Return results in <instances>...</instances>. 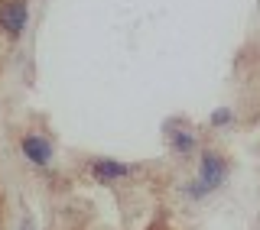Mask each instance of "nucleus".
Returning <instances> with one entry per match:
<instances>
[{
    "label": "nucleus",
    "mask_w": 260,
    "mask_h": 230,
    "mask_svg": "<svg viewBox=\"0 0 260 230\" xmlns=\"http://www.w3.org/2000/svg\"><path fill=\"white\" fill-rule=\"evenodd\" d=\"M228 182V162L221 152L215 149H202L199 152V172L192 175V182H185L182 195L189 201H202L208 198V195H215L218 188H224Z\"/></svg>",
    "instance_id": "f257e3e1"
},
{
    "label": "nucleus",
    "mask_w": 260,
    "mask_h": 230,
    "mask_svg": "<svg viewBox=\"0 0 260 230\" xmlns=\"http://www.w3.org/2000/svg\"><path fill=\"white\" fill-rule=\"evenodd\" d=\"M20 156L32 169H49L55 162V143L46 133H23L20 136Z\"/></svg>",
    "instance_id": "f03ea898"
},
{
    "label": "nucleus",
    "mask_w": 260,
    "mask_h": 230,
    "mask_svg": "<svg viewBox=\"0 0 260 230\" xmlns=\"http://www.w3.org/2000/svg\"><path fill=\"white\" fill-rule=\"evenodd\" d=\"M162 133H166L169 149H173L179 159H189V156L199 152V136H195V130H189L185 123L166 120V123H162Z\"/></svg>",
    "instance_id": "7ed1b4c3"
},
{
    "label": "nucleus",
    "mask_w": 260,
    "mask_h": 230,
    "mask_svg": "<svg viewBox=\"0 0 260 230\" xmlns=\"http://www.w3.org/2000/svg\"><path fill=\"white\" fill-rule=\"evenodd\" d=\"M88 175L94 178V182H124V178L137 175V169L130 166V162H120V159H108V156H98V159L88 162Z\"/></svg>",
    "instance_id": "20e7f679"
},
{
    "label": "nucleus",
    "mask_w": 260,
    "mask_h": 230,
    "mask_svg": "<svg viewBox=\"0 0 260 230\" xmlns=\"http://www.w3.org/2000/svg\"><path fill=\"white\" fill-rule=\"evenodd\" d=\"M29 26V10H26V0H7L0 7V29L7 32L10 39H20Z\"/></svg>",
    "instance_id": "39448f33"
},
{
    "label": "nucleus",
    "mask_w": 260,
    "mask_h": 230,
    "mask_svg": "<svg viewBox=\"0 0 260 230\" xmlns=\"http://www.w3.org/2000/svg\"><path fill=\"white\" fill-rule=\"evenodd\" d=\"M234 123V110L231 107H215L208 113V127H215V130H224V127H231Z\"/></svg>",
    "instance_id": "423d86ee"
}]
</instances>
